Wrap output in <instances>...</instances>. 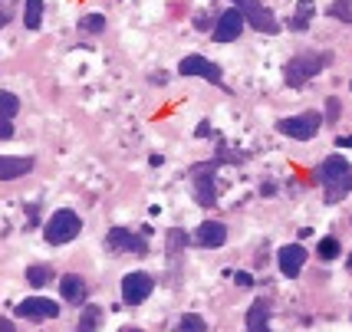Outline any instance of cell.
Segmentation results:
<instances>
[{"label":"cell","instance_id":"1","mask_svg":"<svg viewBox=\"0 0 352 332\" xmlns=\"http://www.w3.org/2000/svg\"><path fill=\"white\" fill-rule=\"evenodd\" d=\"M320 181H322V197L326 204H339L342 197H349L352 191V165L346 158H326L320 165Z\"/></svg>","mask_w":352,"mask_h":332},{"label":"cell","instance_id":"2","mask_svg":"<svg viewBox=\"0 0 352 332\" xmlns=\"http://www.w3.org/2000/svg\"><path fill=\"white\" fill-rule=\"evenodd\" d=\"M326 66H329V53H296V56L283 66V79H287V86L300 89L307 79L322 73Z\"/></svg>","mask_w":352,"mask_h":332},{"label":"cell","instance_id":"3","mask_svg":"<svg viewBox=\"0 0 352 332\" xmlns=\"http://www.w3.org/2000/svg\"><path fill=\"white\" fill-rule=\"evenodd\" d=\"M79 230H82V221H79L76 211H56L53 217H50V224H46V241L50 243H66L73 241Z\"/></svg>","mask_w":352,"mask_h":332},{"label":"cell","instance_id":"4","mask_svg":"<svg viewBox=\"0 0 352 332\" xmlns=\"http://www.w3.org/2000/svg\"><path fill=\"white\" fill-rule=\"evenodd\" d=\"M241 14H244V20L254 27V30H261V33H276L280 30V23H276V16L263 7L261 0H230Z\"/></svg>","mask_w":352,"mask_h":332},{"label":"cell","instance_id":"5","mask_svg":"<svg viewBox=\"0 0 352 332\" xmlns=\"http://www.w3.org/2000/svg\"><path fill=\"white\" fill-rule=\"evenodd\" d=\"M320 125H322V119L316 112H303V115H293V119H280L276 129H280L283 135L296 138V142H309V138L320 132Z\"/></svg>","mask_w":352,"mask_h":332},{"label":"cell","instance_id":"6","mask_svg":"<svg viewBox=\"0 0 352 332\" xmlns=\"http://www.w3.org/2000/svg\"><path fill=\"white\" fill-rule=\"evenodd\" d=\"M152 289H155V283H152V276L148 273H129L122 280V300H125V306H138V302H145L148 296H152Z\"/></svg>","mask_w":352,"mask_h":332},{"label":"cell","instance_id":"7","mask_svg":"<svg viewBox=\"0 0 352 332\" xmlns=\"http://www.w3.org/2000/svg\"><path fill=\"white\" fill-rule=\"evenodd\" d=\"M16 316L33 319V322H43V319H56L60 316V302L46 300V296H30L16 306Z\"/></svg>","mask_w":352,"mask_h":332},{"label":"cell","instance_id":"8","mask_svg":"<svg viewBox=\"0 0 352 332\" xmlns=\"http://www.w3.org/2000/svg\"><path fill=\"white\" fill-rule=\"evenodd\" d=\"M214 162L211 165H198L191 171V181H195V201L204 204V208H211L214 204Z\"/></svg>","mask_w":352,"mask_h":332},{"label":"cell","instance_id":"9","mask_svg":"<svg viewBox=\"0 0 352 332\" xmlns=\"http://www.w3.org/2000/svg\"><path fill=\"white\" fill-rule=\"evenodd\" d=\"M247 27V20L244 14L237 10V7H230L228 14H221V20H217V27H214V40L217 43H234L241 33H244Z\"/></svg>","mask_w":352,"mask_h":332},{"label":"cell","instance_id":"10","mask_svg":"<svg viewBox=\"0 0 352 332\" xmlns=\"http://www.w3.org/2000/svg\"><path fill=\"white\" fill-rule=\"evenodd\" d=\"M303 263H307V250L300 247V243H290V247H283L280 254H276V267H280V273L283 276H300V270H303Z\"/></svg>","mask_w":352,"mask_h":332},{"label":"cell","instance_id":"11","mask_svg":"<svg viewBox=\"0 0 352 332\" xmlns=\"http://www.w3.org/2000/svg\"><path fill=\"white\" fill-rule=\"evenodd\" d=\"M224 241H228V227L221 224V221H204V224L195 230V243H198V247H208V250L224 247Z\"/></svg>","mask_w":352,"mask_h":332},{"label":"cell","instance_id":"12","mask_svg":"<svg viewBox=\"0 0 352 332\" xmlns=\"http://www.w3.org/2000/svg\"><path fill=\"white\" fill-rule=\"evenodd\" d=\"M178 73L182 76H204V79H211V82H221V69H217L214 63H208L204 56H184L182 66H178Z\"/></svg>","mask_w":352,"mask_h":332},{"label":"cell","instance_id":"13","mask_svg":"<svg viewBox=\"0 0 352 332\" xmlns=\"http://www.w3.org/2000/svg\"><path fill=\"white\" fill-rule=\"evenodd\" d=\"M33 171V158H20V155H3L0 158V181H10V178H20V175H27Z\"/></svg>","mask_w":352,"mask_h":332},{"label":"cell","instance_id":"14","mask_svg":"<svg viewBox=\"0 0 352 332\" xmlns=\"http://www.w3.org/2000/svg\"><path fill=\"white\" fill-rule=\"evenodd\" d=\"M60 289H63V300L73 302V306L86 302V296H89V289H86V280H82V276H73V273H66V276L60 280Z\"/></svg>","mask_w":352,"mask_h":332},{"label":"cell","instance_id":"15","mask_svg":"<svg viewBox=\"0 0 352 332\" xmlns=\"http://www.w3.org/2000/svg\"><path fill=\"white\" fill-rule=\"evenodd\" d=\"M109 247L129 250V254H145V241H138L135 234H129V230H122V227L109 230Z\"/></svg>","mask_w":352,"mask_h":332},{"label":"cell","instance_id":"16","mask_svg":"<svg viewBox=\"0 0 352 332\" xmlns=\"http://www.w3.org/2000/svg\"><path fill=\"white\" fill-rule=\"evenodd\" d=\"M270 306L263 300H257L254 306H250V313H247V329L250 332H270Z\"/></svg>","mask_w":352,"mask_h":332},{"label":"cell","instance_id":"17","mask_svg":"<svg viewBox=\"0 0 352 332\" xmlns=\"http://www.w3.org/2000/svg\"><path fill=\"white\" fill-rule=\"evenodd\" d=\"M313 14H316L313 0H296V10H293L290 27H293V30H307V27H309V20H313Z\"/></svg>","mask_w":352,"mask_h":332},{"label":"cell","instance_id":"18","mask_svg":"<svg viewBox=\"0 0 352 332\" xmlns=\"http://www.w3.org/2000/svg\"><path fill=\"white\" fill-rule=\"evenodd\" d=\"M40 20H43V0H27V7H23V23H27L30 30H36Z\"/></svg>","mask_w":352,"mask_h":332},{"label":"cell","instance_id":"19","mask_svg":"<svg viewBox=\"0 0 352 332\" xmlns=\"http://www.w3.org/2000/svg\"><path fill=\"white\" fill-rule=\"evenodd\" d=\"M102 326V309L99 306H89L86 313H82V319H79V329L82 332H96Z\"/></svg>","mask_w":352,"mask_h":332},{"label":"cell","instance_id":"20","mask_svg":"<svg viewBox=\"0 0 352 332\" xmlns=\"http://www.w3.org/2000/svg\"><path fill=\"white\" fill-rule=\"evenodd\" d=\"M16 112H20V99H16L14 92H0V119H14Z\"/></svg>","mask_w":352,"mask_h":332},{"label":"cell","instance_id":"21","mask_svg":"<svg viewBox=\"0 0 352 332\" xmlns=\"http://www.w3.org/2000/svg\"><path fill=\"white\" fill-rule=\"evenodd\" d=\"M27 280H30V287H46V283H50V280H53V270H50V267H40V263H36V267H30V270H27Z\"/></svg>","mask_w":352,"mask_h":332},{"label":"cell","instance_id":"22","mask_svg":"<svg viewBox=\"0 0 352 332\" xmlns=\"http://www.w3.org/2000/svg\"><path fill=\"white\" fill-rule=\"evenodd\" d=\"M329 16H336L342 23H352V0H333L329 3Z\"/></svg>","mask_w":352,"mask_h":332},{"label":"cell","instance_id":"23","mask_svg":"<svg viewBox=\"0 0 352 332\" xmlns=\"http://www.w3.org/2000/svg\"><path fill=\"white\" fill-rule=\"evenodd\" d=\"M79 27H82L86 33H102L106 30V16L102 14H86L82 20H79Z\"/></svg>","mask_w":352,"mask_h":332},{"label":"cell","instance_id":"24","mask_svg":"<svg viewBox=\"0 0 352 332\" xmlns=\"http://www.w3.org/2000/svg\"><path fill=\"white\" fill-rule=\"evenodd\" d=\"M339 250H342V247H339L336 237H322V241H320V257L322 260H336Z\"/></svg>","mask_w":352,"mask_h":332},{"label":"cell","instance_id":"25","mask_svg":"<svg viewBox=\"0 0 352 332\" xmlns=\"http://www.w3.org/2000/svg\"><path fill=\"white\" fill-rule=\"evenodd\" d=\"M178 329H182V332H204V319L195 316V313H188V316H182Z\"/></svg>","mask_w":352,"mask_h":332},{"label":"cell","instance_id":"26","mask_svg":"<svg viewBox=\"0 0 352 332\" xmlns=\"http://www.w3.org/2000/svg\"><path fill=\"white\" fill-rule=\"evenodd\" d=\"M184 243H188V234H184V230H171L168 234V254H175V247L182 250Z\"/></svg>","mask_w":352,"mask_h":332},{"label":"cell","instance_id":"27","mask_svg":"<svg viewBox=\"0 0 352 332\" xmlns=\"http://www.w3.org/2000/svg\"><path fill=\"white\" fill-rule=\"evenodd\" d=\"M339 115H342V102H339L336 96H333V99H326V119L336 122Z\"/></svg>","mask_w":352,"mask_h":332},{"label":"cell","instance_id":"28","mask_svg":"<svg viewBox=\"0 0 352 332\" xmlns=\"http://www.w3.org/2000/svg\"><path fill=\"white\" fill-rule=\"evenodd\" d=\"M0 138H3V142H7V138H14V125H10L7 119H0Z\"/></svg>","mask_w":352,"mask_h":332},{"label":"cell","instance_id":"29","mask_svg":"<svg viewBox=\"0 0 352 332\" xmlns=\"http://www.w3.org/2000/svg\"><path fill=\"white\" fill-rule=\"evenodd\" d=\"M234 280H237V287H254V276L250 273H237Z\"/></svg>","mask_w":352,"mask_h":332},{"label":"cell","instance_id":"30","mask_svg":"<svg viewBox=\"0 0 352 332\" xmlns=\"http://www.w3.org/2000/svg\"><path fill=\"white\" fill-rule=\"evenodd\" d=\"M336 145H339V148H352V135H342V138H336Z\"/></svg>","mask_w":352,"mask_h":332},{"label":"cell","instance_id":"31","mask_svg":"<svg viewBox=\"0 0 352 332\" xmlns=\"http://www.w3.org/2000/svg\"><path fill=\"white\" fill-rule=\"evenodd\" d=\"M0 332H16L14 322H10V319H0Z\"/></svg>","mask_w":352,"mask_h":332},{"label":"cell","instance_id":"32","mask_svg":"<svg viewBox=\"0 0 352 332\" xmlns=\"http://www.w3.org/2000/svg\"><path fill=\"white\" fill-rule=\"evenodd\" d=\"M125 332H142V329H125Z\"/></svg>","mask_w":352,"mask_h":332}]
</instances>
